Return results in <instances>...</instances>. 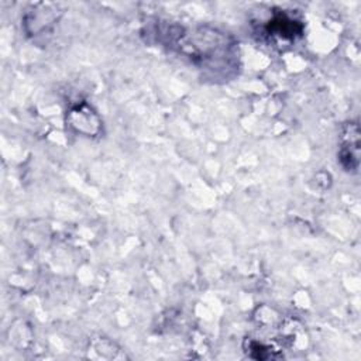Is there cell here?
<instances>
[{"label": "cell", "mask_w": 361, "mask_h": 361, "mask_svg": "<svg viewBox=\"0 0 361 361\" xmlns=\"http://www.w3.org/2000/svg\"><path fill=\"white\" fill-rule=\"evenodd\" d=\"M360 128L355 121L345 126L341 138L338 159L345 171H357L360 157Z\"/></svg>", "instance_id": "obj_1"}, {"label": "cell", "mask_w": 361, "mask_h": 361, "mask_svg": "<svg viewBox=\"0 0 361 361\" xmlns=\"http://www.w3.org/2000/svg\"><path fill=\"white\" fill-rule=\"evenodd\" d=\"M303 30V25L285 16V14H278L275 16L267 25V31L272 35H278L281 38H293L295 35H300Z\"/></svg>", "instance_id": "obj_2"}]
</instances>
